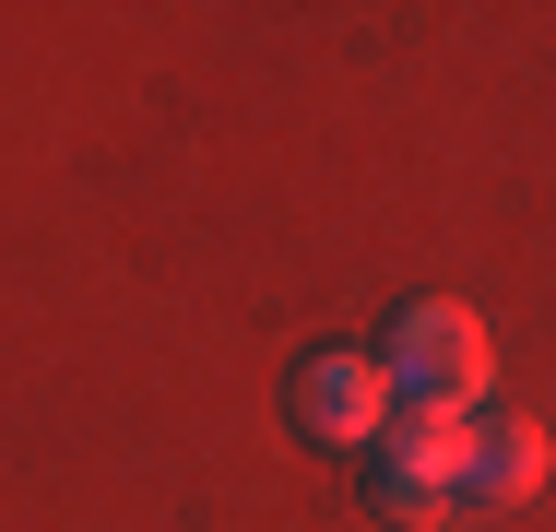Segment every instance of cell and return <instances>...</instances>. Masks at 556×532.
Segmentation results:
<instances>
[{"label":"cell","mask_w":556,"mask_h":532,"mask_svg":"<svg viewBox=\"0 0 556 532\" xmlns=\"http://www.w3.org/2000/svg\"><path fill=\"white\" fill-rule=\"evenodd\" d=\"M285 415H296V438H320V449H367L379 426L403 415V391H391L379 343H308L285 367Z\"/></svg>","instance_id":"cell-3"},{"label":"cell","mask_w":556,"mask_h":532,"mask_svg":"<svg viewBox=\"0 0 556 532\" xmlns=\"http://www.w3.org/2000/svg\"><path fill=\"white\" fill-rule=\"evenodd\" d=\"M379 367H391V391L415 403V415H485V379H497V343H485V319L462 308V296H403L391 331H379Z\"/></svg>","instance_id":"cell-1"},{"label":"cell","mask_w":556,"mask_h":532,"mask_svg":"<svg viewBox=\"0 0 556 532\" xmlns=\"http://www.w3.org/2000/svg\"><path fill=\"white\" fill-rule=\"evenodd\" d=\"M355 461H367V509L391 532H439L450 509H462V426L450 415H415V403H403Z\"/></svg>","instance_id":"cell-2"},{"label":"cell","mask_w":556,"mask_h":532,"mask_svg":"<svg viewBox=\"0 0 556 532\" xmlns=\"http://www.w3.org/2000/svg\"><path fill=\"white\" fill-rule=\"evenodd\" d=\"M545 426L533 415H462V509H521V497H545Z\"/></svg>","instance_id":"cell-4"}]
</instances>
